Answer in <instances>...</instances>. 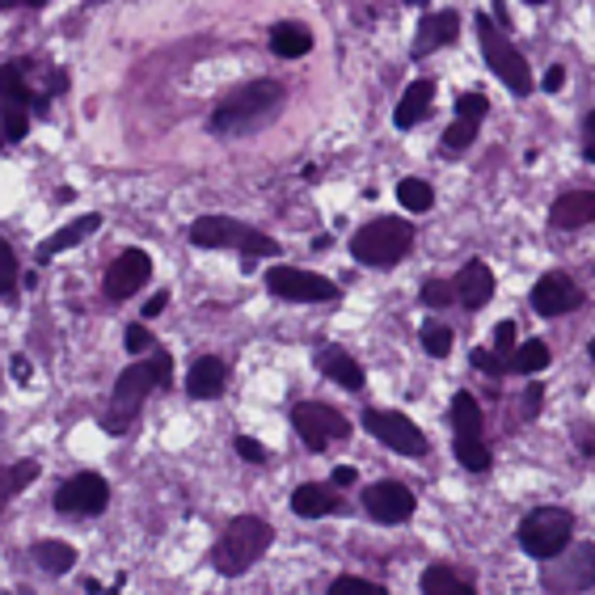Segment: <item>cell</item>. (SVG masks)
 I'll return each mask as SVG.
<instances>
[{
  "label": "cell",
  "mask_w": 595,
  "mask_h": 595,
  "mask_svg": "<svg viewBox=\"0 0 595 595\" xmlns=\"http://www.w3.org/2000/svg\"><path fill=\"white\" fill-rule=\"evenodd\" d=\"M169 376H173V359H169L166 347H152V355L140 359V363H131L127 372H119V381H115V393H110V405H106L102 427L110 431V435L131 431L136 414H140V405L148 402V393L169 389Z\"/></svg>",
  "instance_id": "1"
},
{
  "label": "cell",
  "mask_w": 595,
  "mask_h": 595,
  "mask_svg": "<svg viewBox=\"0 0 595 595\" xmlns=\"http://www.w3.org/2000/svg\"><path fill=\"white\" fill-rule=\"evenodd\" d=\"M284 97L287 89L279 81H249V85L233 89V94L215 106L212 131L215 136H249V131H258V127H266V123L279 115Z\"/></svg>",
  "instance_id": "2"
},
{
  "label": "cell",
  "mask_w": 595,
  "mask_h": 595,
  "mask_svg": "<svg viewBox=\"0 0 595 595\" xmlns=\"http://www.w3.org/2000/svg\"><path fill=\"white\" fill-rule=\"evenodd\" d=\"M270 541H275V528L266 524L263 516H237L229 524V532L215 541L212 566L220 574H229V578H237L249 566H258V557L270 549Z\"/></svg>",
  "instance_id": "3"
},
{
  "label": "cell",
  "mask_w": 595,
  "mask_h": 595,
  "mask_svg": "<svg viewBox=\"0 0 595 595\" xmlns=\"http://www.w3.org/2000/svg\"><path fill=\"white\" fill-rule=\"evenodd\" d=\"M410 249H414V224H405L402 215H381L351 237V258L363 266H397Z\"/></svg>",
  "instance_id": "4"
},
{
  "label": "cell",
  "mask_w": 595,
  "mask_h": 595,
  "mask_svg": "<svg viewBox=\"0 0 595 595\" xmlns=\"http://www.w3.org/2000/svg\"><path fill=\"white\" fill-rule=\"evenodd\" d=\"M191 241L199 249H229V245H237L249 258H275L279 254V241L249 229V224H241V220H229V215H199L191 224Z\"/></svg>",
  "instance_id": "5"
},
{
  "label": "cell",
  "mask_w": 595,
  "mask_h": 595,
  "mask_svg": "<svg viewBox=\"0 0 595 595\" xmlns=\"http://www.w3.org/2000/svg\"><path fill=\"white\" fill-rule=\"evenodd\" d=\"M477 39H481V55H486V64H490V72L499 76L502 85L511 89L516 97H528L532 94V68H528V60L520 55V51L511 47L507 39H502L499 22L490 18V13H477Z\"/></svg>",
  "instance_id": "6"
},
{
  "label": "cell",
  "mask_w": 595,
  "mask_h": 595,
  "mask_svg": "<svg viewBox=\"0 0 595 595\" xmlns=\"http://www.w3.org/2000/svg\"><path fill=\"white\" fill-rule=\"evenodd\" d=\"M516 536H520V545H524L528 557L545 562V557H553L557 549L571 545L574 516L566 511V507H536V511H528L524 520H520Z\"/></svg>",
  "instance_id": "7"
},
{
  "label": "cell",
  "mask_w": 595,
  "mask_h": 595,
  "mask_svg": "<svg viewBox=\"0 0 595 595\" xmlns=\"http://www.w3.org/2000/svg\"><path fill=\"white\" fill-rule=\"evenodd\" d=\"M545 592H592L595 587V545H566L557 549L553 557H545V571H541Z\"/></svg>",
  "instance_id": "8"
},
{
  "label": "cell",
  "mask_w": 595,
  "mask_h": 595,
  "mask_svg": "<svg viewBox=\"0 0 595 595\" xmlns=\"http://www.w3.org/2000/svg\"><path fill=\"white\" fill-rule=\"evenodd\" d=\"M363 431L376 435L389 453L397 456H427V435L418 431L414 418H405L397 410H363Z\"/></svg>",
  "instance_id": "9"
},
{
  "label": "cell",
  "mask_w": 595,
  "mask_h": 595,
  "mask_svg": "<svg viewBox=\"0 0 595 595\" xmlns=\"http://www.w3.org/2000/svg\"><path fill=\"white\" fill-rule=\"evenodd\" d=\"M266 291L279 296V300H300V305H321V300L338 296L333 279L317 275V270H300V266H270L266 270Z\"/></svg>",
  "instance_id": "10"
},
{
  "label": "cell",
  "mask_w": 595,
  "mask_h": 595,
  "mask_svg": "<svg viewBox=\"0 0 595 595\" xmlns=\"http://www.w3.org/2000/svg\"><path fill=\"white\" fill-rule=\"evenodd\" d=\"M291 427L300 431V439L309 444V453H326L333 439H347L351 435V423L330 410V405L321 402H300L291 410Z\"/></svg>",
  "instance_id": "11"
},
{
  "label": "cell",
  "mask_w": 595,
  "mask_h": 595,
  "mask_svg": "<svg viewBox=\"0 0 595 595\" xmlns=\"http://www.w3.org/2000/svg\"><path fill=\"white\" fill-rule=\"evenodd\" d=\"M110 502V481L102 474H76L55 490V511L60 516H97Z\"/></svg>",
  "instance_id": "12"
},
{
  "label": "cell",
  "mask_w": 595,
  "mask_h": 595,
  "mask_svg": "<svg viewBox=\"0 0 595 595\" xmlns=\"http://www.w3.org/2000/svg\"><path fill=\"white\" fill-rule=\"evenodd\" d=\"M363 511L376 524H405L418 511V499H414V490L402 486V481H372L363 490Z\"/></svg>",
  "instance_id": "13"
},
{
  "label": "cell",
  "mask_w": 595,
  "mask_h": 595,
  "mask_svg": "<svg viewBox=\"0 0 595 595\" xmlns=\"http://www.w3.org/2000/svg\"><path fill=\"white\" fill-rule=\"evenodd\" d=\"M148 279H152V258L144 249H123L119 258L110 263V270H106V284L102 287H106L110 300H131Z\"/></svg>",
  "instance_id": "14"
},
{
  "label": "cell",
  "mask_w": 595,
  "mask_h": 595,
  "mask_svg": "<svg viewBox=\"0 0 595 595\" xmlns=\"http://www.w3.org/2000/svg\"><path fill=\"white\" fill-rule=\"evenodd\" d=\"M578 305H583V291L562 270H549L545 279H536V287H532V309L541 317H562V312L578 309Z\"/></svg>",
  "instance_id": "15"
},
{
  "label": "cell",
  "mask_w": 595,
  "mask_h": 595,
  "mask_svg": "<svg viewBox=\"0 0 595 595\" xmlns=\"http://www.w3.org/2000/svg\"><path fill=\"white\" fill-rule=\"evenodd\" d=\"M456 34H460V18H456L453 9L427 13V18L418 22V34H414V60L431 55L435 47H448V43H456Z\"/></svg>",
  "instance_id": "16"
},
{
  "label": "cell",
  "mask_w": 595,
  "mask_h": 595,
  "mask_svg": "<svg viewBox=\"0 0 595 595\" xmlns=\"http://www.w3.org/2000/svg\"><path fill=\"white\" fill-rule=\"evenodd\" d=\"M453 284H456V300H460L465 309H481V305H490V296H495V275H490V266L481 263V258L460 266V275H456Z\"/></svg>",
  "instance_id": "17"
},
{
  "label": "cell",
  "mask_w": 595,
  "mask_h": 595,
  "mask_svg": "<svg viewBox=\"0 0 595 595\" xmlns=\"http://www.w3.org/2000/svg\"><path fill=\"white\" fill-rule=\"evenodd\" d=\"M224 381H229L224 359L203 355V359H194L191 372H187V393H191L194 402H215V397L224 393Z\"/></svg>",
  "instance_id": "18"
},
{
  "label": "cell",
  "mask_w": 595,
  "mask_h": 595,
  "mask_svg": "<svg viewBox=\"0 0 595 595\" xmlns=\"http://www.w3.org/2000/svg\"><path fill=\"white\" fill-rule=\"evenodd\" d=\"M291 511L300 520H326V516H338L342 511V499H338V486H321V481H309L291 495Z\"/></svg>",
  "instance_id": "19"
},
{
  "label": "cell",
  "mask_w": 595,
  "mask_h": 595,
  "mask_svg": "<svg viewBox=\"0 0 595 595\" xmlns=\"http://www.w3.org/2000/svg\"><path fill=\"white\" fill-rule=\"evenodd\" d=\"M549 224L553 229H587L595 224V191H571L562 194L553 208H549Z\"/></svg>",
  "instance_id": "20"
},
{
  "label": "cell",
  "mask_w": 595,
  "mask_h": 595,
  "mask_svg": "<svg viewBox=\"0 0 595 595\" xmlns=\"http://www.w3.org/2000/svg\"><path fill=\"white\" fill-rule=\"evenodd\" d=\"M97 229H102V215H81V220H72V224H64L60 233H51L43 245H39V258L43 263H51L55 254H64V249H72V245H81L85 237H94Z\"/></svg>",
  "instance_id": "21"
},
{
  "label": "cell",
  "mask_w": 595,
  "mask_h": 595,
  "mask_svg": "<svg viewBox=\"0 0 595 595\" xmlns=\"http://www.w3.org/2000/svg\"><path fill=\"white\" fill-rule=\"evenodd\" d=\"M431 102H435V81H414V85L402 94V102H397V115H393V123H397L402 131H410L414 123L427 119Z\"/></svg>",
  "instance_id": "22"
},
{
  "label": "cell",
  "mask_w": 595,
  "mask_h": 595,
  "mask_svg": "<svg viewBox=\"0 0 595 595\" xmlns=\"http://www.w3.org/2000/svg\"><path fill=\"white\" fill-rule=\"evenodd\" d=\"M270 51H275L279 60H300V55H309V51H312L309 25L275 22V25H270Z\"/></svg>",
  "instance_id": "23"
},
{
  "label": "cell",
  "mask_w": 595,
  "mask_h": 595,
  "mask_svg": "<svg viewBox=\"0 0 595 595\" xmlns=\"http://www.w3.org/2000/svg\"><path fill=\"white\" fill-rule=\"evenodd\" d=\"M317 368H321L330 381L342 384L347 393H359V389H363V368H359V363L347 355V351H338V347L321 351V355H317Z\"/></svg>",
  "instance_id": "24"
},
{
  "label": "cell",
  "mask_w": 595,
  "mask_h": 595,
  "mask_svg": "<svg viewBox=\"0 0 595 595\" xmlns=\"http://www.w3.org/2000/svg\"><path fill=\"white\" fill-rule=\"evenodd\" d=\"M39 474H43V465H39V460H18V465H4V469H0V511L18 499L22 490H30V486L39 481Z\"/></svg>",
  "instance_id": "25"
},
{
  "label": "cell",
  "mask_w": 595,
  "mask_h": 595,
  "mask_svg": "<svg viewBox=\"0 0 595 595\" xmlns=\"http://www.w3.org/2000/svg\"><path fill=\"white\" fill-rule=\"evenodd\" d=\"M22 64H4L0 68V102H22V106H47V97L34 94L30 76H22Z\"/></svg>",
  "instance_id": "26"
},
{
  "label": "cell",
  "mask_w": 595,
  "mask_h": 595,
  "mask_svg": "<svg viewBox=\"0 0 595 595\" xmlns=\"http://www.w3.org/2000/svg\"><path fill=\"white\" fill-rule=\"evenodd\" d=\"M423 595H474V578H465V574H456L453 566H427L423 571Z\"/></svg>",
  "instance_id": "27"
},
{
  "label": "cell",
  "mask_w": 595,
  "mask_h": 595,
  "mask_svg": "<svg viewBox=\"0 0 595 595\" xmlns=\"http://www.w3.org/2000/svg\"><path fill=\"white\" fill-rule=\"evenodd\" d=\"M453 427H456V435H481V427H486V414H481V405H477V397L474 393H456L453 397Z\"/></svg>",
  "instance_id": "28"
},
{
  "label": "cell",
  "mask_w": 595,
  "mask_h": 595,
  "mask_svg": "<svg viewBox=\"0 0 595 595\" xmlns=\"http://www.w3.org/2000/svg\"><path fill=\"white\" fill-rule=\"evenodd\" d=\"M549 342H541V338H532V342H524V347H516L511 351V359H507V368L511 372H520V376H536V372H545L549 368Z\"/></svg>",
  "instance_id": "29"
},
{
  "label": "cell",
  "mask_w": 595,
  "mask_h": 595,
  "mask_svg": "<svg viewBox=\"0 0 595 595\" xmlns=\"http://www.w3.org/2000/svg\"><path fill=\"white\" fill-rule=\"evenodd\" d=\"M34 562L47 574H68L76 566V549L68 541H39L34 545Z\"/></svg>",
  "instance_id": "30"
},
{
  "label": "cell",
  "mask_w": 595,
  "mask_h": 595,
  "mask_svg": "<svg viewBox=\"0 0 595 595\" xmlns=\"http://www.w3.org/2000/svg\"><path fill=\"white\" fill-rule=\"evenodd\" d=\"M456 460L469 469V474H486L490 465H495V456H490V448L481 444V435H456Z\"/></svg>",
  "instance_id": "31"
},
{
  "label": "cell",
  "mask_w": 595,
  "mask_h": 595,
  "mask_svg": "<svg viewBox=\"0 0 595 595\" xmlns=\"http://www.w3.org/2000/svg\"><path fill=\"white\" fill-rule=\"evenodd\" d=\"M397 203H402L405 212H431L435 191H431V182H423V178H402V187H397Z\"/></svg>",
  "instance_id": "32"
},
{
  "label": "cell",
  "mask_w": 595,
  "mask_h": 595,
  "mask_svg": "<svg viewBox=\"0 0 595 595\" xmlns=\"http://www.w3.org/2000/svg\"><path fill=\"white\" fill-rule=\"evenodd\" d=\"M0 131H4V140H22L25 131H30V106H22V102H0Z\"/></svg>",
  "instance_id": "33"
},
{
  "label": "cell",
  "mask_w": 595,
  "mask_h": 595,
  "mask_svg": "<svg viewBox=\"0 0 595 595\" xmlns=\"http://www.w3.org/2000/svg\"><path fill=\"white\" fill-rule=\"evenodd\" d=\"M477 127H481V119H465V115H456V123L444 131V148H448V152H465V148L477 140Z\"/></svg>",
  "instance_id": "34"
},
{
  "label": "cell",
  "mask_w": 595,
  "mask_h": 595,
  "mask_svg": "<svg viewBox=\"0 0 595 595\" xmlns=\"http://www.w3.org/2000/svg\"><path fill=\"white\" fill-rule=\"evenodd\" d=\"M423 351L435 359H448L453 355V330L448 326H435V321H427L423 326Z\"/></svg>",
  "instance_id": "35"
},
{
  "label": "cell",
  "mask_w": 595,
  "mask_h": 595,
  "mask_svg": "<svg viewBox=\"0 0 595 595\" xmlns=\"http://www.w3.org/2000/svg\"><path fill=\"white\" fill-rule=\"evenodd\" d=\"M330 595H389L381 583H368V578H355V574H342L330 583Z\"/></svg>",
  "instance_id": "36"
},
{
  "label": "cell",
  "mask_w": 595,
  "mask_h": 595,
  "mask_svg": "<svg viewBox=\"0 0 595 595\" xmlns=\"http://www.w3.org/2000/svg\"><path fill=\"white\" fill-rule=\"evenodd\" d=\"M453 300H456V284H448V279H427L423 284V305L427 309H444Z\"/></svg>",
  "instance_id": "37"
},
{
  "label": "cell",
  "mask_w": 595,
  "mask_h": 595,
  "mask_svg": "<svg viewBox=\"0 0 595 595\" xmlns=\"http://www.w3.org/2000/svg\"><path fill=\"white\" fill-rule=\"evenodd\" d=\"M18 287V258H13V245L0 241V296H9Z\"/></svg>",
  "instance_id": "38"
},
{
  "label": "cell",
  "mask_w": 595,
  "mask_h": 595,
  "mask_svg": "<svg viewBox=\"0 0 595 595\" xmlns=\"http://www.w3.org/2000/svg\"><path fill=\"white\" fill-rule=\"evenodd\" d=\"M123 347H127V355H144V351H152V347H157V338H152L148 326H127Z\"/></svg>",
  "instance_id": "39"
},
{
  "label": "cell",
  "mask_w": 595,
  "mask_h": 595,
  "mask_svg": "<svg viewBox=\"0 0 595 595\" xmlns=\"http://www.w3.org/2000/svg\"><path fill=\"white\" fill-rule=\"evenodd\" d=\"M490 351H499L502 359H511V351H516V321H499V326H495Z\"/></svg>",
  "instance_id": "40"
},
{
  "label": "cell",
  "mask_w": 595,
  "mask_h": 595,
  "mask_svg": "<svg viewBox=\"0 0 595 595\" xmlns=\"http://www.w3.org/2000/svg\"><path fill=\"white\" fill-rule=\"evenodd\" d=\"M486 110H490V102H486L481 94L456 97V115H465V119H486Z\"/></svg>",
  "instance_id": "41"
},
{
  "label": "cell",
  "mask_w": 595,
  "mask_h": 595,
  "mask_svg": "<svg viewBox=\"0 0 595 595\" xmlns=\"http://www.w3.org/2000/svg\"><path fill=\"white\" fill-rule=\"evenodd\" d=\"M233 448H237L241 460H249V465H266V448L254 439V435H237V439H233Z\"/></svg>",
  "instance_id": "42"
},
{
  "label": "cell",
  "mask_w": 595,
  "mask_h": 595,
  "mask_svg": "<svg viewBox=\"0 0 595 595\" xmlns=\"http://www.w3.org/2000/svg\"><path fill=\"white\" fill-rule=\"evenodd\" d=\"M474 368H481L486 376H502L507 372V359L499 351H474Z\"/></svg>",
  "instance_id": "43"
},
{
  "label": "cell",
  "mask_w": 595,
  "mask_h": 595,
  "mask_svg": "<svg viewBox=\"0 0 595 595\" xmlns=\"http://www.w3.org/2000/svg\"><path fill=\"white\" fill-rule=\"evenodd\" d=\"M541 85H545V94H557V89L566 85V68H562V64H553V68L545 72V81H541Z\"/></svg>",
  "instance_id": "44"
},
{
  "label": "cell",
  "mask_w": 595,
  "mask_h": 595,
  "mask_svg": "<svg viewBox=\"0 0 595 595\" xmlns=\"http://www.w3.org/2000/svg\"><path fill=\"white\" fill-rule=\"evenodd\" d=\"M166 305H169V291H157V296H148V305H144V317L152 321V317H161L166 312Z\"/></svg>",
  "instance_id": "45"
},
{
  "label": "cell",
  "mask_w": 595,
  "mask_h": 595,
  "mask_svg": "<svg viewBox=\"0 0 595 595\" xmlns=\"http://www.w3.org/2000/svg\"><path fill=\"white\" fill-rule=\"evenodd\" d=\"M536 410H541V384H528V393H524V418H536Z\"/></svg>",
  "instance_id": "46"
},
{
  "label": "cell",
  "mask_w": 595,
  "mask_h": 595,
  "mask_svg": "<svg viewBox=\"0 0 595 595\" xmlns=\"http://www.w3.org/2000/svg\"><path fill=\"white\" fill-rule=\"evenodd\" d=\"M355 469H351V465H338V469H333V477H330V481H333V486H338V490H347V486H355Z\"/></svg>",
  "instance_id": "47"
},
{
  "label": "cell",
  "mask_w": 595,
  "mask_h": 595,
  "mask_svg": "<svg viewBox=\"0 0 595 595\" xmlns=\"http://www.w3.org/2000/svg\"><path fill=\"white\" fill-rule=\"evenodd\" d=\"M9 368H13V376H18V381L30 384V372H34V368H30V359H25V355H13V363H9Z\"/></svg>",
  "instance_id": "48"
},
{
  "label": "cell",
  "mask_w": 595,
  "mask_h": 595,
  "mask_svg": "<svg viewBox=\"0 0 595 595\" xmlns=\"http://www.w3.org/2000/svg\"><path fill=\"white\" fill-rule=\"evenodd\" d=\"M18 4H22V0H0V9H18Z\"/></svg>",
  "instance_id": "49"
},
{
  "label": "cell",
  "mask_w": 595,
  "mask_h": 595,
  "mask_svg": "<svg viewBox=\"0 0 595 595\" xmlns=\"http://www.w3.org/2000/svg\"><path fill=\"white\" fill-rule=\"evenodd\" d=\"M22 4H30V9H43V4H47V0H22Z\"/></svg>",
  "instance_id": "50"
},
{
  "label": "cell",
  "mask_w": 595,
  "mask_h": 595,
  "mask_svg": "<svg viewBox=\"0 0 595 595\" xmlns=\"http://www.w3.org/2000/svg\"><path fill=\"white\" fill-rule=\"evenodd\" d=\"M587 131H592V144H595V115L587 119Z\"/></svg>",
  "instance_id": "51"
},
{
  "label": "cell",
  "mask_w": 595,
  "mask_h": 595,
  "mask_svg": "<svg viewBox=\"0 0 595 595\" xmlns=\"http://www.w3.org/2000/svg\"><path fill=\"white\" fill-rule=\"evenodd\" d=\"M587 355H592V359H595V338H592V347H587Z\"/></svg>",
  "instance_id": "52"
},
{
  "label": "cell",
  "mask_w": 595,
  "mask_h": 595,
  "mask_svg": "<svg viewBox=\"0 0 595 595\" xmlns=\"http://www.w3.org/2000/svg\"><path fill=\"white\" fill-rule=\"evenodd\" d=\"M410 4H427V0H410Z\"/></svg>",
  "instance_id": "53"
},
{
  "label": "cell",
  "mask_w": 595,
  "mask_h": 595,
  "mask_svg": "<svg viewBox=\"0 0 595 595\" xmlns=\"http://www.w3.org/2000/svg\"><path fill=\"white\" fill-rule=\"evenodd\" d=\"M528 4H545V0H528Z\"/></svg>",
  "instance_id": "54"
}]
</instances>
